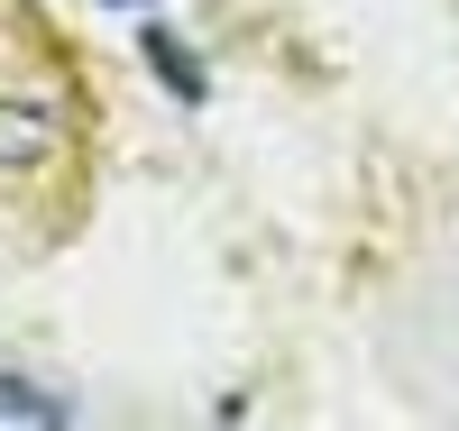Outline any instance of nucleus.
<instances>
[{
    "label": "nucleus",
    "instance_id": "1",
    "mask_svg": "<svg viewBox=\"0 0 459 431\" xmlns=\"http://www.w3.org/2000/svg\"><path fill=\"white\" fill-rule=\"evenodd\" d=\"M65 147V120L47 92H0V175H47Z\"/></svg>",
    "mask_w": 459,
    "mask_h": 431
},
{
    "label": "nucleus",
    "instance_id": "2",
    "mask_svg": "<svg viewBox=\"0 0 459 431\" xmlns=\"http://www.w3.org/2000/svg\"><path fill=\"white\" fill-rule=\"evenodd\" d=\"M138 56H147V73H157V83H166L184 110H194V101H212V73H203V56L184 47V37H175L166 19H147V28H138Z\"/></svg>",
    "mask_w": 459,
    "mask_h": 431
},
{
    "label": "nucleus",
    "instance_id": "3",
    "mask_svg": "<svg viewBox=\"0 0 459 431\" xmlns=\"http://www.w3.org/2000/svg\"><path fill=\"white\" fill-rule=\"evenodd\" d=\"M74 404L56 395V385H37V376H10L0 367V422H65Z\"/></svg>",
    "mask_w": 459,
    "mask_h": 431
}]
</instances>
